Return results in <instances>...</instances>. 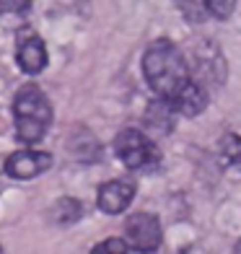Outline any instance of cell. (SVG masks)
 Returning a JSON list of instances; mask_svg holds the SVG:
<instances>
[{
    "instance_id": "cell-14",
    "label": "cell",
    "mask_w": 241,
    "mask_h": 254,
    "mask_svg": "<svg viewBox=\"0 0 241 254\" xmlns=\"http://www.w3.org/2000/svg\"><path fill=\"white\" fill-rule=\"evenodd\" d=\"M234 254H241V241H239V247L234 249Z\"/></svg>"
},
{
    "instance_id": "cell-11",
    "label": "cell",
    "mask_w": 241,
    "mask_h": 254,
    "mask_svg": "<svg viewBox=\"0 0 241 254\" xmlns=\"http://www.w3.org/2000/svg\"><path fill=\"white\" fill-rule=\"evenodd\" d=\"M221 158L226 161V166L241 171V135H226L221 145Z\"/></svg>"
},
{
    "instance_id": "cell-1",
    "label": "cell",
    "mask_w": 241,
    "mask_h": 254,
    "mask_svg": "<svg viewBox=\"0 0 241 254\" xmlns=\"http://www.w3.org/2000/svg\"><path fill=\"white\" fill-rule=\"evenodd\" d=\"M143 73L148 86L156 91L158 99L174 101L181 91H184L192 78L184 55L179 52L177 44L169 39H156L143 55Z\"/></svg>"
},
{
    "instance_id": "cell-5",
    "label": "cell",
    "mask_w": 241,
    "mask_h": 254,
    "mask_svg": "<svg viewBox=\"0 0 241 254\" xmlns=\"http://www.w3.org/2000/svg\"><path fill=\"white\" fill-rule=\"evenodd\" d=\"M52 166V156L47 151H37V148H24V151H16L5 158L3 171L5 177L18 179V182H29L37 179L39 174H44Z\"/></svg>"
},
{
    "instance_id": "cell-12",
    "label": "cell",
    "mask_w": 241,
    "mask_h": 254,
    "mask_svg": "<svg viewBox=\"0 0 241 254\" xmlns=\"http://www.w3.org/2000/svg\"><path fill=\"white\" fill-rule=\"evenodd\" d=\"M127 252H130L127 241H124V239H117V236L104 239L101 244H96L94 249H91V254H127Z\"/></svg>"
},
{
    "instance_id": "cell-15",
    "label": "cell",
    "mask_w": 241,
    "mask_h": 254,
    "mask_svg": "<svg viewBox=\"0 0 241 254\" xmlns=\"http://www.w3.org/2000/svg\"><path fill=\"white\" fill-rule=\"evenodd\" d=\"M0 254H3V247H0Z\"/></svg>"
},
{
    "instance_id": "cell-3",
    "label": "cell",
    "mask_w": 241,
    "mask_h": 254,
    "mask_svg": "<svg viewBox=\"0 0 241 254\" xmlns=\"http://www.w3.org/2000/svg\"><path fill=\"white\" fill-rule=\"evenodd\" d=\"M114 153H117V158L132 171L153 169L161 161L158 145L145 132L135 130V127H127V130L117 132V137H114Z\"/></svg>"
},
{
    "instance_id": "cell-13",
    "label": "cell",
    "mask_w": 241,
    "mask_h": 254,
    "mask_svg": "<svg viewBox=\"0 0 241 254\" xmlns=\"http://www.w3.org/2000/svg\"><path fill=\"white\" fill-rule=\"evenodd\" d=\"M208 10H210V16H215V18H228L236 10V3L234 0H210Z\"/></svg>"
},
{
    "instance_id": "cell-10",
    "label": "cell",
    "mask_w": 241,
    "mask_h": 254,
    "mask_svg": "<svg viewBox=\"0 0 241 254\" xmlns=\"http://www.w3.org/2000/svg\"><path fill=\"white\" fill-rule=\"evenodd\" d=\"M80 215H83V207L75 197H60L50 210V218L55 223H75Z\"/></svg>"
},
{
    "instance_id": "cell-9",
    "label": "cell",
    "mask_w": 241,
    "mask_h": 254,
    "mask_svg": "<svg viewBox=\"0 0 241 254\" xmlns=\"http://www.w3.org/2000/svg\"><path fill=\"white\" fill-rule=\"evenodd\" d=\"M174 114H177V109L171 107V101L156 99L151 107H148L145 120H148V125H153V127H161V130H171V127H174Z\"/></svg>"
},
{
    "instance_id": "cell-8",
    "label": "cell",
    "mask_w": 241,
    "mask_h": 254,
    "mask_svg": "<svg viewBox=\"0 0 241 254\" xmlns=\"http://www.w3.org/2000/svg\"><path fill=\"white\" fill-rule=\"evenodd\" d=\"M210 104V96H208V88L200 86L197 80H192V83L181 91V94L171 101V107L177 109V114H184V117H197L208 109Z\"/></svg>"
},
{
    "instance_id": "cell-2",
    "label": "cell",
    "mask_w": 241,
    "mask_h": 254,
    "mask_svg": "<svg viewBox=\"0 0 241 254\" xmlns=\"http://www.w3.org/2000/svg\"><path fill=\"white\" fill-rule=\"evenodd\" d=\"M13 125H16V137L24 145H37L47 135L52 125V104L37 83H26L16 91Z\"/></svg>"
},
{
    "instance_id": "cell-6",
    "label": "cell",
    "mask_w": 241,
    "mask_h": 254,
    "mask_svg": "<svg viewBox=\"0 0 241 254\" xmlns=\"http://www.w3.org/2000/svg\"><path fill=\"white\" fill-rule=\"evenodd\" d=\"M16 63L26 75H37L47 67V47L34 29L16 31Z\"/></svg>"
},
{
    "instance_id": "cell-7",
    "label": "cell",
    "mask_w": 241,
    "mask_h": 254,
    "mask_svg": "<svg viewBox=\"0 0 241 254\" xmlns=\"http://www.w3.org/2000/svg\"><path fill=\"white\" fill-rule=\"evenodd\" d=\"M135 182L132 179H112L104 182L96 192V205L101 213L107 215H120L130 207L132 197H135Z\"/></svg>"
},
{
    "instance_id": "cell-4",
    "label": "cell",
    "mask_w": 241,
    "mask_h": 254,
    "mask_svg": "<svg viewBox=\"0 0 241 254\" xmlns=\"http://www.w3.org/2000/svg\"><path fill=\"white\" fill-rule=\"evenodd\" d=\"M161 221L153 213H132L124 223V241L127 247L140 252V254H151L161 247Z\"/></svg>"
}]
</instances>
